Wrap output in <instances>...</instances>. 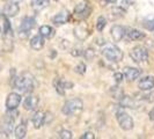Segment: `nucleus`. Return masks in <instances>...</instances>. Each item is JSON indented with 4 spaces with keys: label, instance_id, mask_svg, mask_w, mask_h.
Here are the masks:
<instances>
[{
    "label": "nucleus",
    "instance_id": "obj_1",
    "mask_svg": "<svg viewBox=\"0 0 154 139\" xmlns=\"http://www.w3.org/2000/svg\"><path fill=\"white\" fill-rule=\"evenodd\" d=\"M13 86L20 92L30 93L36 88L37 82L30 72H22L20 76L13 78Z\"/></svg>",
    "mask_w": 154,
    "mask_h": 139
},
{
    "label": "nucleus",
    "instance_id": "obj_2",
    "mask_svg": "<svg viewBox=\"0 0 154 139\" xmlns=\"http://www.w3.org/2000/svg\"><path fill=\"white\" fill-rule=\"evenodd\" d=\"M84 109V102L81 99H78V97H74V99H71V100H67L62 108V111L64 115L66 116H74L78 115Z\"/></svg>",
    "mask_w": 154,
    "mask_h": 139
},
{
    "label": "nucleus",
    "instance_id": "obj_3",
    "mask_svg": "<svg viewBox=\"0 0 154 139\" xmlns=\"http://www.w3.org/2000/svg\"><path fill=\"white\" fill-rule=\"evenodd\" d=\"M102 54L106 59L112 63H119L123 59V52L118 46L114 44H107L102 49Z\"/></svg>",
    "mask_w": 154,
    "mask_h": 139
},
{
    "label": "nucleus",
    "instance_id": "obj_4",
    "mask_svg": "<svg viewBox=\"0 0 154 139\" xmlns=\"http://www.w3.org/2000/svg\"><path fill=\"white\" fill-rule=\"evenodd\" d=\"M36 26V21L34 17L30 16H26L24 19H22L21 24H20V30H19V37L21 39H27L30 34V31L32 28H35Z\"/></svg>",
    "mask_w": 154,
    "mask_h": 139
},
{
    "label": "nucleus",
    "instance_id": "obj_5",
    "mask_svg": "<svg viewBox=\"0 0 154 139\" xmlns=\"http://www.w3.org/2000/svg\"><path fill=\"white\" fill-rule=\"evenodd\" d=\"M117 122L119 124L121 129H123L124 131H130L134 126V122L132 119V117L129 114H126L125 111H118L116 114Z\"/></svg>",
    "mask_w": 154,
    "mask_h": 139
},
{
    "label": "nucleus",
    "instance_id": "obj_6",
    "mask_svg": "<svg viewBox=\"0 0 154 139\" xmlns=\"http://www.w3.org/2000/svg\"><path fill=\"white\" fill-rule=\"evenodd\" d=\"M130 57L133 62L138 63V64L145 63L148 59V51L145 46L137 45L130 51Z\"/></svg>",
    "mask_w": 154,
    "mask_h": 139
},
{
    "label": "nucleus",
    "instance_id": "obj_7",
    "mask_svg": "<svg viewBox=\"0 0 154 139\" xmlns=\"http://www.w3.org/2000/svg\"><path fill=\"white\" fill-rule=\"evenodd\" d=\"M74 14H75L77 17L81 19V20L88 17L89 14H91V7H89L88 2L87 1H82V2L78 4L75 8H74Z\"/></svg>",
    "mask_w": 154,
    "mask_h": 139
},
{
    "label": "nucleus",
    "instance_id": "obj_8",
    "mask_svg": "<svg viewBox=\"0 0 154 139\" xmlns=\"http://www.w3.org/2000/svg\"><path fill=\"white\" fill-rule=\"evenodd\" d=\"M110 34H111V37L114 39V42L118 43V42H121L125 37L126 28L123 27V26H121V24H115V26H112V28L110 30Z\"/></svg>",
    "mask_w": 154,
    "mask_h": 139
},
{
    "label": "nucleus",
    "instance_id": "obj_9",
    "mask_svg": "<svg viewBox=\"0 0 154 139\" xmlns=\"http://www.w3.org/2000/svg\"><path fill=\"white\" fill-rule=\"evenodd\" d=\"M21 103V95L17 93L13 92L9 93L6 99V108L8 110H14L19 107V104Z\"/></svg>",
    "mask_w": 154,
    "mask_h": 139
},
{
    "label": "nucleus",
    "instance_id": "obj_10",
    "mask_svg": "<svg viewBox=\"0 0 154 139\" xmlns=\"http://www.w3.org/2000/svg\"><path fill=\"white\" fill-rule=\"evenodd\" d=\"M74 36L77 37L79 41H85L87 39V37L91 35V30L88 29V27L84 24V23H80V24H78L77 27L74 28Z\"/></svg>",
    "mask_w": 154,
    "mask_h": 139
},
{
    "label": "nucleus",
    "instance_id": "obj_11",
    "mask_svg": "<svg viewBox=\"0 0 154 139\" xmlns=\"http://www.w3.org/2000/svg\"><path fill=\"white\" fill-rule=\"evenodd\" d=\"M38 103H39V99L38 96L36 95H29L27 96L24 101H23V108L28 111H32L38 107Z\"/></svg>",
    "mask_w": 154,
    "mask_h": 139
},
{
    "label": "nucleus",
    "instance_id": "obj_12",
    "mask_svg": "<svg viewBox=\"0 0 154 139\" xmlns=\"http://www.w3.org/2000/svg\"><path fill=\"white\" fill-rule=\"evenodd\" d=\"M138 88L140 91H144V92L152 91L154 88V77L147 76V77L140 79L138 82Z\"/></svg>",
    "mask_w": 154,
    "mask_h": 139
},
{
    "label": "nucleus",
    "instance_id": "obj_13",
    "mask_svg": "<svg viewBox=\"0 0 154 139\" xmlns=\"http://www.w3.org/2000/svg\"><path fill=\"white\" fill-rule=\"evenodd\" d=\"M45 113H43V111H35L34 113V115L31 116V123L34 125V128L35 129H41L44 123H45Z\"/></svg>",
    "mask_w": 154,
    "mask_h": 139
},
{
    "label": "nucleus",
    "instance_id": "obj_14",
    "mask_svg": "<svg viewBox=\"0 0 154 139\" xmlns=\"http://www.w3.org/2000/svg\"><path fill=\"white\" fill-rule=\"evenodd\" d=\"M20 12V7L17 5V2H9L4 7V15L7 17H14L19 14Z\"/></svg>",
    "mask_w": 154,
    "mask_h": 139
},
{
    "label": "nucleus",
    "instance_id": "obj_15",
    "mask_svg": "<svg viewBox=\"0 0 154 139\" xmlns=\"http://www.w3.org/2000/svg\"><path fill=\"white\" fill-rule=\"evenodd\" d=\"M141 74V71L137 67H125L124 69V78L128 81H134L136 79H138Z\"/></svg>",
    "mask_w": 154,
    "mask_h": 139
},
{
    "label": "nucleus",
    "instance_id": "obj_16",
    "mask_svg": "<svg viewBox=\"0 0 154 139\" xmlns=\"http://www.w3.org/2000/svg\"><path fill=\"white\" fill-rule=\"evenodd\" d=\"M44 44H45V41L42 35H36L30 39V48L35 51L42 50L44 48Z\"/></svg>",
    "mask_w": 154,
    "mask_h": 139
},
{
    "label": "nucleus",
    "instance_id": "obj_17",
    "mask_svg": "<svg viewBox=\"0 0 154 139\" xmlns=\"http://www.w3.org/2000/svg\"><path fill=\"white\" fill-rule=\"evenodd\" d=\"M126 35L131 41H139L145 37V34L137 29H126Z\"/></svg>",
    "mask_w": 154,
    "mask_h": 139
},
{
    "label": "nucleus",
    "instance_id": "obj_18",
    "mask_svg": "<svg viewBox=\"0 0 154 139\" xmlns=\"http://www.w3.org/2000/svg\"><path fill=\"white\" fill-rule=\"evenodd\" d=\"M119 103H121L122 107H126V108H131V109L137 108V106H138V103L136 102V100H133L130 96H123L119 100Z\"/></svg>",
    "mask_w": 154,
    "mask_h": 139
},
{
    "label": "nucleus",
    "instance_id": "obj_19",
    "mask_svg": "<svg viewBox=\"0 0 154 139\" xmlns=\"http://www.w3.org/2000/svg\"><path fill=\"white\" fill-rule=\"evenodd\" d=\"M39 35H42L43 37H46V39H51L54 36V29L50 26H42L39 27L38 29Z\"/></svg>",
    "mask_w": 154,
    "mask_h": 139
},
{
    "label": "nucleus",
    "instance_id": "obj_20",
    "mask_svg": "<svg viewBox=\"0 0 154 139\" xmlns=\"http://www.w3.org/2000/svg\"><path fill=\"white\" fill-rule=\"evenodd\" d=\"M124 14H125V11H124L122 7H112L110 9L109 17H110L111 20H117V19L123 17Z\"/></svg>",
    "mask_w": 154,
    "mask_h": 139
},
{
    "label": "nucleus",
    "instance_id": "obj_21",
    "mask_svg": "<svg viewBox=\"0 0 154 139\" xmlns=\"http://www.w3.org/2000/svg\"><path fill=\"white\" fill-rule=\"evenodd\" d=\"M67 20H69V15L66 13H58L52 17V22L56 26H62V24L67 22Z\"/></svg>",
    "mask_w": 154,
    "mask_h": 139
},
{
    "label": "nucleus",
    "instance_id": "obj_22",
    "mask_svg": "<svg viewBox=\"0 0 154 139\" xmlns=\"http://www.w3.org/2000/svg\"><path fill=\"white\" fill-rule=\"evenodd\" d=\"M26 134H27V126H26V124H19L15 128V130H14V136L17 139H22L26 137Z\"/></svg>",
    "mask_w": 154,
    "mask_h": 139
},
{
    "label": "nucleus",
    "instance_id": "obj_23",
    "mask_svg": "<svg viewBox=\"0 0 154 139\" xmlns=\"http://www.w3.org/2000/svg\"><path fill=\"white\" fill-rule=\"evenodd\" d=\"M50 0H31V6L36 9H42L45 8L49 5Z\"/></svg>",
    "mask_w": 154,
    "mask_h": 139
},
{
    "label": "nucleus",
    "instance_id": "obj_24",
    "mask_svg": "<svg viewBox=\"0 0 154 139\" xmlns=\"http://www.w3.org/2000/svg\"><path fill=\"white\" fill-rule=\"evenodd\" d=\"M54 86H56V89H57V92L58 94H60V95H64V93H65V81L64 80H57L56 82H54Z\"/></svg>",
    "mask_w": 154,
    "mask_h": 139
},
{
    "label": "nucleus",
    "instance_id": "obj_25",
    "mask_svg": "<svg viewBox=\"0 0 154 139\" xmlns=\"http://www.w3.org/2000/svg\"><path fill=\"white\" fill-rule=\"evenodd\" d=\"M106 24H107V20H106V17L100 16V17L97 19V22H96V28H97V30L102 31L103 29H104Z\"/></svg>",
    "mask_w": 154,
    "mask_h": 139
},
{
    "label": "nucleus",
    "instance_id": "obj_26",
    "mask_svg": "<svg viewBox=\"0 0 154 139\" xmlns=\"http://www.w3.org/2000/svg\"><path fill=\"white\" fill-rule=\"evenodd\" d=\"M84 57H85L87 60H93L94 59V57H95V51L93 50L92 48H88L87 50L84 51Z\"/></svg>",
    "mask_w": 154,
    "mask_h": 139
},
{
    "label": "nucleus",
    "instance_id": "obj_27",
    "mask_svg": "<svg viewBox=\"0 0 154 139\" xmlns=\"http://www.w3.org/2000/svg\"><path fill=\"white\" fill-rule=\"evenodd\" d=\"M59 137L62 139H71L73 137V134H72V132L69 131V130H62L60 133H59Z\"/></svg>",
    "mask_w": 154,
    "mask_h": 139
},
{
    "label": "nucleus",
    "instance_id": "obj_28",
    "mask_svg": "<svg viewBox=\"0 0 154 139\" xmlns=\"http://www.w3.org/2000/svg\"><path fill=\"white\" fill-rule=\"evenodd\" d=\"M144 27L146 28L147 30H154V19H149V20H146L144 22Z\"/></svg>",
    "mask_w": 154,
    "mask_h": 139
},
{
    "label": "nucleus",
    "instance_id": "obj_29",
    "mask_svg": "<svg viewBox=\"0 0 154 139\" xmlns=\"http://www.w3.org/2000/svg\"><path fill=\"white\" fill-rule=\"evenodd\" d=\"M74 71H75L77 73H79V74H84V73L86 72V65L84 64V63H80L79 65L75 66Z\"/></svg>",
    "mask_w": 154,
    "mask_h": 139
},
{
    "label": "nucleus",
    "instance_id": "obj_30",
    "mask_svg": "<svg viewBox=\"0 0 154 139\" xmlns=\"http://www.w3.org/2000/svg\"><path fill=\"white\" fill-rule=\"evenodd\" d=\"M84 54V51H82V49L80 48H74V49H72L71 50V54L72 56H74V57H78V56H81V54Z\"/></svg>",
    "mask_w": 154,
    "mask_h": 139
},
{
    "label": "nucleus",
    "instance_id": "obj_31",
    "mask_svg": "<svg viewBox=\"0 0 154 139\" xmlns=\"http://www.w3.org/2000/svg\"><path fill=\"white\" fill-rule=\"evenodd\" d=\"M80 138L81 139H95V136H94L93 132H85Z\"/></svg>",
    "mask_w": 154,
    "mask_h": 139
},
{
    "label": "nucleus",
    "instance_id": "obj_32",
    "mask_svg": "<svg viewBox=\"0 0 154 139\" xmlns=\"http://www.w3.org/2000/svg\"><path fill=\"white\" fill-rule=\"evenodd\" d=\"M123 77L124 76L122 74V73H119V72H117V73L114 74V79H115V81L117 82V84H118V82H121V81L123 80Z\"/></svg>",
    "mask_w": 154,
    "mask_h": 139
},
{
    "label": "nucleus",
    "instance_id": "obj_33",
    "mask_svg": "<svg viewBox=\"0 0 154 139\" xmlns=\"http://www.w3.org/2000/svg\"><path fill=\"white\" fill-rule=\"evenodd\" d=\"M149 119L151 121H154V108L151 110V113H149Z\"/></svg>",
    "mask_w": 154,
    "mask_h": 139
},
{
    "label": "nucleus",
    "instance_id": "obj_34",
    "mask_svg": "<svg viewBox=\"0 0 154 139\" xmlns=\"http://www.w3.org/2000/svg\"><path fill=\"white\" fill-rule=\"evenodd\" d=\"M106 2H108V4H115V2H117V0H104Z\"/></svg>",
    "mask_w": 154,
    "mask_h": 139
},
{
    "label": "nucleus",
    "instance_id": "obj_35",
    "mask_svg": "<svg viewBox=\"0 0 154 139\" xmlns=\"http://www.w3.org/2000/svg\"><path fill=\"white\" fill-rule=\"evenodd\" d=\"M11 1H13V2H21L23 0H11Z\"/></svg>",
    "mask_w": 154,
    "mask_h": 139
},
{
    "label": "nucleus",
    "instance_id": "obj_36",
    "mask_svg": "<svg viewBox=\"0 0 154 139\" xmlns=\"http://www.w3.org/2000/svg\"><path fill=\"white\" fill-rule=\"evenodd\" d=\"M0 34H1V27H0Z\"/></svg>",
    "mask_w": 154,
    "mask_h": 139
}]
</instances>
